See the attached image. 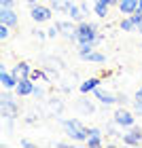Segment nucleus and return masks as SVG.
Returning <instances> with one entry per match:
<instances>
[{
    "label": "nucleus",
    "instance_id": "obj_1",
    "mask_svg": "<svg viewBox=\"0 0 142 148\" xmlns=\"http://www.w3.org/2000/svg\"><path fill=\"white\" fill-rule=\"evenodd\" d=\"M64 131H66V136H70L72 140H77V142H87V138H89V129H87L79 119L64 121Z\"/></svg>",
    "mask_w": 142,
    "mask_h": 148
},
{
    "label": "nucleus",
    "instance_id": "obj_2",
    "mask_svg": "<svg viewBox=\"0 0 142 148\" xmlns=\"http://www.w3.org/2000/svg\"><path fill=\"white\" fill-rule=\"evenodd\" d=\"M77 40H79V42H96V40H98L96 25H93V23H81L77 28Z\"/></svg>",
    "mask_w": 142,
    "mask_h": 148
},
{
    "label": "nucleus",
    "instance_id": "obj_3",
    "mask_svg": "<svg viewBox=\"0 0 142 148\" xmlns=\"http://www.w3.org/2000/svg\"><path fill=\"white\" fill-rule=\"evenodd\" d=\"M51 9L49 6H43V4H32V11H30V17L34 19V21H49L51 19Z\"/></svg>",
    "mask_w": 142,
    "mask_h": 148
},
{
    "label": "nucleus",
    "instance_id": "obj_4",
    "mask_svg": "<svg viewBox=\"0 0 142 148\" xmlns=\"http://www.w3.org/2000/svg\"><path fill=\"white\" fill-rule=\"evenodd\" d=\"M114 125L123 127V129H127V127H134V114L127 112V110H117L114 112Z\"/></svg>",
    "mask_w": 142,
    "mask_h": 148
},
{
    "label": "nucleus",
    "instance_id": "obj_5",
    "mask_svg": "<svg viewBox=\"0 0 142 148\" xmlns=\"http://www.w3.org/2000/svg\"><path fill=\"white\" fill-rule=\"evenodd\" d=\"M34 80L32 78H21L17 83V87H15V91H17V95L19 97H23V95H32V93H34Z\"/></svg>",
    "mask_w": 142,
    "mask_h": 148
},
{
    "label": "nucleus",
    "instance_id": "obj_6",
    "mask_svg": "<svg viewBox=\"0 0 142 148\" xmlns=\"http://www.w3.org/2000/svg\"><path fill=\"white\" fill-rule=\"evenodd\" d=\"M15 112H17V106H15V102H13V95L11 93H4L2 95V114L9 116V119H13Z\"/></svg>",
    "mask_w": 142,
    "mask_h": 148
},
{
    "label": "nucleus",
    "instance_id": "obj_7",
    "mask_svg": "<svg viewBox=\"0 0 142 148\" xmlns=\"http://www.w3.org/2000/svg\"><path fill=\"white\" fill-rule=\"evenodd\" d=\"M140 140H142V131H140V127H130V131L123 133V142L127 146H138L140 144Z\"/></svg>",
    "mask_w": 142,
    "mask_h": 148
},
{
    "label": "nucleus",
    "instance_id": "obj_8",
    "mask_svg": "<svg viewBox=\"0 0 142 148\" xmlns=\"http://www.w3.org/2000/svg\"><path fill=\"white\" fill-rule=\"evenodd\" d=\"M0 21L4 25H9V28H13V25H17V13L13 9H2L0 11Z\"/></svg>",
    "mask_w": 142,
    "mask_h": 148
},
{
    "label": "nucleus",
    "instance_id": "obj_9",
    "mask_svg": "<svg viewBox=\"0 0 142 148\" xmlns=\"http://www.w3.org/2000/svg\"><path fill=\"white\" fill-rule=\"evenodd\" d=\"M30 74H32V68H30V64H17L15 68H13V76H15L17 80H21V78H30Z\"/></svg>",
    "mask_w": 142,
    "mask_h": 148
},
{
    "label": "nucleus",
    "instance_id": "obj_10",
    "mask_svg": "<svg viewBox=\"0 0 142 148\" xmlns=\"http://www.w3.org/2000/svg\"><path fill=\"white\" fill-rule=\"evenodd\" d=\"M138 6H140V0H121L119 11L123 13V15H132L134 11H138Z\"/></svg>",
    "mask_w": 142,
    "mask_h": 148
},
{
    "label": "nucleus",
    "instance_id": "obj_11",
    "mask_svg": "<svg viewBox=\"0 0 142 148\" xmlns=\"http://www.w3.org/2000/svg\"><path fill=\"white\" fill-rule=\"evenodd\" d=\"M0 83H2L4 89H15L19 80H17L15 76H13V72L9 74V72H4V68H2V74H0Z\"/></svg>",
    "mask_w": 142,
    "mask_h": 148
},
{
    "label": "nucleus",
    "instance_id": "obj_12",
    "mask_svg": "<svg viewBox=\"0 0 142 148\" xmlns=\"http://www.w3.org/2000/svg\"><path fill=\"white\" fill-rule=\"evenodd\" d=\"M93 95H96L102 104H114V102H117V97H114L112 93H108V91H104V89H100V87H96V89H93Z\"/></svg>",
    "mask_w": 142,
    "mask_h": 148
},
{
    "label": "nucleus",
    "instance_id": "obj_13",
    "mask_svg": "<svg viewBox=\"0 0 142 148\" xmlns=\"http://www.w3.org/2000/svg\"><path fill=\"white\" fill-rule=\"evenodd\" d=\"M93 13H96L98 17H106L108 15V4H104V2H93Z\"/></svg>",
    "mask_w": 142,
    "mask_h": 148
},
{
    "label": "nucleus",
    "instance_id": "obj_14",
    "mask_svg": "<svg viewBox=\"0 0 142 148\" xmlns=\"http://www.w3.org/2000/svg\"><path fill=\"white\" fill-rule=\"evenodd\" d=\"M66 13H68L70 19H83V9H79V6H74V4H70L68 9H66Z\"/></svg>",
    "mask_w": 142,
    "mask_h": 148
},
{
    "label": "nucleus",
    "instance_id": "obj_15",
    "mask_svg": "<svg viewBox=\"0 0 142 148\" xmlns=\"http://www.w3.org/2000/svg\"><path fill=\"white\" fill-rule=\"evenodd\" d=\"M98 87V78H89V80H85L83 85H81V91L83 93H89V91H93Z\"/></svg>",
    "mask_w": 142,
    "mask_h": 148
},
{
    "label": "nucleus",
    "instance_id": "obj_16",
    "mask_svg": "<svg viewBox=\"0 0 142 148\" xmlns=\"http://www.w3.org/2000/svg\"><path fill=\"white\" fill-rule=\"evenodd\" d=\"M93 45H96V42H79V53H81V57L89 55V53L93 51Z\"/></svg>",
    "mask_w": 142,
    "mask_h": 148
},
{
    "label": "nucleus",
    "instance_id": "obj_17",
    "mask_svg": "<svg viewBox=\"0 0 142 148\" xmlns=\"http://www.w3.org/2000/svg\"><path fill=\"white\" fill-rule=\"evenodd\" d=\"M83 59H87V62H96V64H102V62H104V55H102V53H96V51H91L89 55H85Z\"/></svg>",
    "mask_w": 142,
    "mask_h": 148
},
{
    "label": "nucleus",
    "instance_id": "obj_18",
    "mask_svg": "<svg viewBox=\"0 0 142 148\" xmlns=\"http://www.w3.org/2000/svg\"><path fill=\"white\" fill-rule=\"evenodd\" d=\"M121 30H123V32H132V30H136V23L127 17V19H123V21H121Z\"/></svg>",
    "mask_w": 142,
    "mask_h": 148
},
{
    "label": "nucleus",
    "instance_id": "obj_19",
    "mask_svg": "<svg viewBox=\"0 0 142 148\" xmlns=\"http://www.w3.org/2000/svg\"><path fill=\"white\" fill-rule=\"evenodd\" d=\"M87 146H102V136H89L87 138Z\"/></svg>",
    "mask_w": 142,
    "mask_h": 148
},
{
    "label": "nucleus",
    "instance_id": "obj_20",
    "mask_svg": "<svg viewBox=\"0 0 142 148\" xmlns=\"http://www.w3.org/2000/svg\"><path fill=\"white\" fill-rule=\"evenodd\" d=\"M130 19H132L134 23H136V28H138V25H140V21H142V11H140V9H138V11H134L132 15H130Z\"/></svg>",
    "mask_w": 142,
    "mask_h": 148
},
{
    "label": "nucleus",
    "instance_id": "obj_21",
    "mask_svg": "<svg viewBox=\"0 0 142 148\" xmlns=\"http://www.w3.org/2000/svg\"><path fill=\"white\" fill-rule=\"evenodd\" d=\"M11 28H9V25H0V38H2V40H6V38H9V34H11V32H9Z\"/></svg>",
    "mask_w": 142,
    "mask_h": 148
},
{
    "label": "nucleus",
    "instance_id": "obj_22",
    "mask_svg": "<svg viewBox=\"0 0 142 148\" xmlns=\"http://www.w3.org/2000/svg\"><path fill=\"white\" fill-rule=\"evenodd\" d=\"M32 95H34L36 99H38V97H43V95H45V91H43V87H34V93H32Z\"/></svg>",
    "mask_w": 142,
    "mask_h": 148
},
{
    "label": "nucleus",
    "instance_id": "obj_23",
    "mask_svg": "<svg viewBox=\"0 0 142 148\" xmlns=\"http://www.w3.org/2000/svg\"><path fill=\"white\" fill-rule=\"evenodd\" d=\"M57 32H59V28H57V25H55V28H51V30H47V36H49V38H55V36H57Z\"/></svg>",
    "mask_w": 142,
    "mask_h": 148
},
{
    "label": "nucleus",
    "instance_id": "obj_24",
    "mask_svg": "<svg viewBox=\"0 0 142 148\" xmlns=\"http://www.w3.org/2000/svg\"><path fill=\"white\" fill-rule=\"evenodd\" d=\"M0 6L2 9H13V0H0Z\"/></svg>",
    "mask_w": 142,
    "mask_h": 148
},
{
    "label": "nucleus",
    "instance_id": "obj_25",
    "mask_svg": "<svg viewBox=\"0 0 142 148\" xmlns=\"http://www.w3.org/2000/svg\"><path fill=\"white\" fill-rule=\"evenodd\" d=\"M30 78H32V80H38V78H43V72H38V70H36V72H32V74H30Z\"/></svg>",
    "mask_w": 142,
    "mask_h": 148
},
{
    "label": "nucleus",
    "instance_id": "obj_26",
    "mask_svg": "<svg viewBox=\"0 0 142 148\" xmlns=\"http://www.w3.org/2000/svg\"><path fill=\"white\" fill-rule=\"evenodd\" d=\"M89 136H102V131H100L98 127H91V129H89Z\"/></svg>",
    "mask_w": 142,
    "mask_h": 148
},
{
    "label": "nucleus",
    "instance_id": "obj_27",
    "mask_svg": "<svg viewBox=\"0 0 142 148\" xmlns=\"http://www.w3.org/2000/svg\"><path fill=\"white\" fill-rule=\"evenodd\" d=\"M136 102H142V87L136 91Z\"/></svg>",
    "mask_w": 142,
    "mask_h": 148
},
{
    "label": "nucleus",
    "instance_id": "obj_28",
    "mask_svg": "<svg viewBox=\"0 0 142 148\" xmlns=\"http://www.w3.org/2000/svg\"><path fill=\"white\" fill-rule=\"evenodd\" d=\"M136 112L142 114V102H136Z\"/></svg>",
    "mask_w": 142,
    "mask_h": 148
},
{
    "label": "nucleus",
    "instance_id": "obj_29",
    "mask_svg": "<svg viewBox=\"0 0 142 148\" xmlns=\"http://www.w3.org/2000/svg\"><path fill=\"white\" fill-rule=\"evenodd\" d=\"M93 2H104V4H108V6H110V4L114 2V0H93Z\"/></svg>",
    "mask_w": 142,
    "mask_h": 148
},
{
    "label": "nucleus",
    "instance_id": "obj_30",
    "mask_svg": "<svg viewBox=\"0 0 142 148\" xmlns=\"http://www.w3.org/2000/svg\"><path fill=\"white\" fill-rule=\"evenodd\" d=\"M34 34H36L38 38H45V34H43V30H34Z\"/></svg>",
    "mask_w": 142,
    "mask_h": 148
},
{
    "label": "nucleus",
    "instance_id": "obj_31",
    "mask_svg": "<svg viewBox=\"0 0 142 148\" xmlns=\"http://www.w3.org/2000/svg\"><path fill=\"white\" fill-rule=\"evenodd\" d=\"M26 2H30V4H36V2H40V0H26Z\"/></svg>",
    "mask_w": 142,
    "mask_h": 148
},
{
    "label": "nucleus",
    "instance_id": "obj_32",
    "mask_svg": "<svg viewBox=\"0 0 142 148\" xmlns=\"http://www.w3.org/2000/svg\"><path fill=\"white\" fill-rule=\"evenodd\" d=\"M138 32H140V34H142V21H140V25H138V28H136Z\"/></svg>",
    "mask_w": 142,
    "mask_h": 148
},
{
    "label": "nucleus",
    "instance_id": "obj_33",
    "mask_svg": "<svg viewBox=\"0 0 142 148\" xmlns=\"http://www.w3.org/2000/svg\"><path fill=\"white\" fill-rule=\"evenodd\" d=\"M114 2H121V0H114Z\"/></svg>",
    "mask_w": 142,
    "mask_h": 148
}]
</instances>
